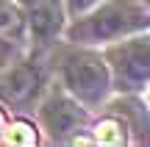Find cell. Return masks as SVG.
<instances>
[{
    "label": "cell",
    "mask_w": 150,
    "mask_h": 147,
    "mask_svg": "<svg viewBox=\"0 0 150 147\" xmlns=\"http://www.w3.org/2000/svg\"><path fill=\"white\" fill-rule=\"evenodd\" d=\"M45 61L50 67V75L92 114L103 111V106L114 97L108 64L103 58L100 47L72 44V42L61 39L45 56Z\"/></svg>",
    "instance_id": "cell-1"
},
{
    "label": "cell",
    "mask_w": 150,
    "mask_h": 147,
    "mask_svg": "<svg viewBox=\"0 0 150 147\" xmlns=\"http://www.w3.org/2000/svg\"><path fill=\"white\" fill-rule=\"evenodd\" d=\"M139 31H150V8L142 0H100L89 11L67 22L64 42L106 47Z\"/></svg>",
    "instance_id": "cell-2"
},
{
    "label": "cell",
    "mask_w": 150,
    "mask_h": 147,
    "mask_svg": "<svg viewBox=\"0 0 150 147\" xmlns=\"http://www.w3.org/2000/svg\"><path fill=\"white\" fill-rule=\"evenodd\" d=\"M33 117H36V128L42 133V144H70L72 136H78L81 131H89L95 114L83 108L50 75L45 92L39 94L36 106H33Z\"/></svg>",
    "instance_id": "cell-3"
},
{
    "label": "cell",
    "mask_w": 150,
    "mask_h": 147,
    "mask_svg": "<svg viewBox=\"0 0 150 147\" xmlns=\"http://www.w3.org/2000/svg\"><path fill=\"white\" fill-rule=\"evenodd\" d=\"M114 94H142L150 86V31L131 33L100 47Z\"/></svg>",
    "instance_id": "cell-4"
},
{
    "label": "cell",
    "mask_w": 150,
    "mask_h": 147,
    "mask_svg": "<svg viewBox=\"0 0 150 147\" xmlns=\"http://www.w3.org/2000/svg\"><path fill=\"white\" fill-rule=\"evenodd\" d=\"M47 81H50L47 61L42 56L22 50L0 70V103L14 111H33Z\"/></svg>",
    "instance_id": "cell-5"
},
{
    "label": "cell",
    "mask_w": 150,
    "mask_h": 147,
    "mask_svg": "<svg viewBox=\"0 0 150 147\" xmlns=\"http://www.w3.org/2000/svg\"><path fill=\"white\" fill-rule=\"evenodd\" d=\"M17 6L25 17V50L45 58L64 39V28L70 22L64 0H17Z\"/></svg>",
    "instance_id": "cell-6"
},
{
    "label": "cell",
    "mask_w": 150,
    "mask_h": 147,
    "mask_svg": "<svg viewBox=\"0 0 150 147\" xmlns=\"http://www.w3.org/2000/svg\"><path fill=\"white\" fill-rule=\"evenodd\" d=\"M0 36L17 42L20 47H25V44H28L25 17H22L17 0H0Z\"/></svg>",
    "instance_id": "cell-7"
},
{
    "label": "cell",
    "mask_w": 150,
    "mask_h": 147,
    "mask_svg": "<svg viewBox=\"0 0 150 147\" xmlns=\"http://www.w3.org/2000/svg\"><path fill=\"white\" fill-rule=\"evenodd\" d=\"M3 144H22V147H33L42 144V133H39L36 122L28 120V117H17V120H8L3 136H0Z\"/></svg>",
    "instance_id": "cell-8"
},
{
    "label": "cell",
    "mask_w": 150,
    "mask_h": 147,
    "mask_svg": "<svg viewBox=\"0 0 150 147\" xmlns=\"http://www.w3.org/2000/svg\"><path fill=\"white\" fill-rule=\"evenodd\" d=\"M25 47H20L17 42H11V39H6V36H0V70H3L6 64H8L11 58H14L17 53H22Z\"/></svg>",
    "instance_id": "cell-9"
},
{
    "label": "cell",
    "mask_w": 150,
    "mask_h": 147,
    "mask_svg": "<svg viewBox=\"0 0 150 147\" xmlns=\"http://www.w3.org/2000/svg\"><path fill=\"white\" fill-rule=\"evenodd\" d=\"M100 0H64V8H67V17H81L83 11H89L92 6H97Z\"/></svg>",
    "instance_id": "cell-10"
},
{
    "label": "cell",
    "mask_w": 150,
    "mask_h": 147,
    "mask_svg": "<svg viewBox=\"0 0 150 147\" xmlns=\"http://www.w3.org/2000/svg\"><path fill=\"white\" fill-rule=\"evenodd\" d=\"M8 120H11V117H8V111H6V106L0 103V136H3V131H6V125H8Z\"/></svg>",
    "instance_id": "cell-11"
},
{
    "label": "cell",
    "mask_w": 150,
    "mask_h": 147,
    "mask_svg": "<svg viewBox=\"0 0 150 147\" xmlns=\"http://www.w3.org/2000/svg\"><path fill=\"white\" fill-rule=\"evenodd\" d=\"M142 3H145V6H147V8H150V0H142Z\"/></svg>",
    "instance_id": "cell-12"
}]
</instances>
